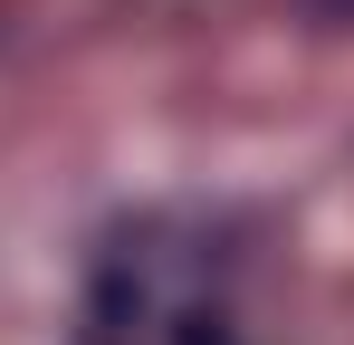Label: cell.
Here are the masks:
<instances>
[{
  "label": "cell",
  "mask_w": 354,
  "mask_h": 345,
  "mask_svg": "<svg viewBox=\"0 0 354 345\" xmlns=\"http://www.w3.org/2000/svg\"><path fill=\"white\" fill-rule=\"evenodd\" d=\"M173 345H230V317H182Z\"/></svg>",
  "instance_id": "obj_1"
}]
</instances>
